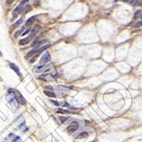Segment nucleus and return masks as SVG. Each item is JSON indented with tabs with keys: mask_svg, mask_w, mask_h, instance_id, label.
I'll use <instances>...</instances> for the list:
<instances>
[{
	"mask_svg": "<svg viewBox=\"0 0 142 142\" xmlns=\"http://www.w3.org/2000/svg\"><path fill=\"white\" fill-rule=\"evenodd\" d=\"M29 31H30V29H27V30H26L23 33H22V36H24V35H26V34H27L28 32H29Z\"/></svg>",
	"mask_w": 142,
	"mask_h": 142,
	"instance_id": "obj_27",
	"label": "nucleus"
},
{
	"mask_svg": "<svg viewBox=\"0 0 142 142\" xmlns=\"http://www.w3.org/2000/svg\"><path fill=\"white\" fill-rule=\"evenodd\" d=\"M124 2L132 4L133 6H142V0H122Z\"/></svg>",
	"mask_w": 142,
	"mask_h": 142,
	"instance_id": "obj_7",
	"label": "nucleus"
},
{
	"mask_svg": "<svg viewBox=\"0 0 142 142\" xmlns=\"http://www.w3.org/2000/svg\"><path fill=\"white\" fill-rule=\"evenodd\" d=\"M14 97H15V99L17 100V103H19L21 104H25L26 103L25 98L21 95V93H19V92L17 90H14Z\"/></svg>",
	"mask_w": 142,
	"mask_h": 142,
	"instance_id": "obj_4",
	"label": "nucleus"
},
{
	"mask_svg": "<svg viewBox=\"0 0 142 142\" xmlns=\"http://www.w3.org/2000/svg\"><path fill=\"white\" fill-rule=\"evenodd\" d=\"M39 79L43 80L45 81H53L54 78L50 74H46V75H43L41 76V77H39Z\"/></svg>",
	"mask_w": 142,
	"mask_h": 142,
	"instance_id": "obj_8",
	"label": "nucleus"
},
{
	"mask_svg": "<svg viewBox=\"0 0 142 142\" xmlns=\"http://www.w3.org/2000/svg\"><path fill=\"white\" fill-rule=\"evenodd\" d=\"M9 67L18 75H20L21 74H20V70H19V67L17 66V65H15L14 63H9Z\"/></svg>",
	"mask_w": 142,
	"mask_h": 142,
	"instance_id": "obj_9",
	"label": "nucleus"
},
{
	"mask_svg": "<svg viewBox=\"0 0 142 142\" xmlns=\"http://www.w3.org/2000/svg\"><path fill=\"white\" fill-rule=\"evenodd\" d=\"M40 30H41V27H40L39 26H36L34 28L31 30V33L28 35V37H26V39L28 40V42H30V41H31L33 38H34V37H36V36L37 33H38V32L40 31Z\"/></svg>",
	"mask_w": 142,
	"mask_h": 142,
	"instance_id": "obj_3",
	"label": "nucleus"
},
{
	"mask_svg": "<svg viewBox=\"0 0 142 142\" xmlns=\"http://www.w3.org/2000/svg\"><path fill=\"white\" fill-rule=\"evenodd\" d=\"M38 56H37V55H36L35 56H33L31 59V60H30V63H34L36 60H37V58H38Z\"/></svg>",
	"mask_w": 142,
	"mask_h": 142,
	"instance_id": "obj_21",
	"label": "nucleus"
},
{
	"mask_svg": "<svg viewBox=\"0 0 142 142\" xmlns=\"http://www.w3.org/2000/svg\"><path fill=\"white\" fill-rule=\"evenodd\" d=\"M14 0H6V2H7V4H12V3L14 2Z\"/></svg>",
	"mask_w": 142,
	"mask_h": 142,
	"instance_id": "obj_26",
	"label": "nucleus"
},
{
	"mask_svg": "<svg viewBox=\"0 0 142 142\" xmlns=\"http://www.w3.org/2000/svg\"><path fill=\"white\" fill-rule=\"evenodd\" d=\"M88 137V134L86 132H84L80 133L77 137H76V139H87Z\"/></svg>",
	"mask_w": 142,
	"mask_h": 142,
	"instance_id": "obj_12",
	"label": "nucleus"
},
{
	"mask_svg": "<svg viewBox=\"0 0 142 142\" xmlns=\"http://www.w3.org/2000/svg\"><path fill=\"white\" fill-rule=\"evenodd\" d=\"M50 58H51L50 54L48 51H47L43 55V56L41 57V58L39 61V63L40 64H45V63H46L48 61L50 60Z\"/></svg>",
	"mask_w": 142,
	"mask_h": 142,
	"instance_id": "obj_5",
	"label": "nucleus"
},
{
	"mask_svg": "<svg viewBox=\"0 0 142 142\" xmlns=\"http://www.w3.org/2000/svg\"><path fill=\"white\" fill-rule=\"evenodd\" d=\"M78 128H79V123L77 122H73L67 126L66 131L69 134H73L78 129Z\"/></svg>",
	"mask_w": 142,
	"mask_h": 142,
	"instance_id": "obj_2",
	"label": "nucleus"
},
{
	"mask_svg": "<svg viewBox=\"0 0 142 142\" xmlns=\"http://www.w3.org/2000/svg\"><path fill=\"white\" fill-rule=\"evenodd\" d=\"M28 1L29 0H24V1H22L21 2V4L16 7V9H14V10L12 12V15H13L14 18H17L21 13H22V11H23V9H24L23 5L25 4V3L28 2Z\"/></svg>",
	"mask_w": 142,
	"mask_h": 142,
	"instance_id": "obj_1",
	"label": "nucleus"
},
{
	"mask_svg": "<svg viewBox=\"0 0 142 142\" xmlns=\"http://www.w3.org/2000/svg\"><path fill=\"white\" fill-rule=\"evenodd\" d=\"M22 22H23V19L21 18V19H19V20H18V21H17V22L14 24V26L15 27H18V26H20V24H21Z\"/></svg>",
	"mask_w": 142,
	"mask_h": 142,
	"instance_id": "obj_20",
	"label": "nucleus"
},
{
	"mask_svg": "<svg viewBox=\"0 0 142 142\" xmlns=\"http://www.w3.org/2000/svg\"><path fill=\"white\" fill-rule=\"evenodd\" d=\"M44 93L47 95V96L50 97H56L55 93L53 92H50V91H47V90H44Z\"/></svg>",
	"mask_w": 142,
	"mask_h": 142,
	"instance_id": "obj_16",
	"label": "nucleus"
},
{
	"mask_svg": "<svg viewBox=\"0 0 142 142\" xmlns=\"http://www.w3.org/2000/svg\"><path fill=\"white\" fill-rule=\"evenodd\" d=\"M38 47H36L34 48H33L31 50H30L29 52H28V53H27V55L25 56V58L26 59H28V58H29L30 57H31V56H33L34 54H36V53H37V50H38Z\"/></svg>",
	"mask_w": 142,
	"mask_h": 142,
	"instance_id": "obj_10",
	"label": "nucleus"
},
{
	"mask_svg": "<svg viewBox=\"0 0 142 142\" xmlns=\"http://www.w3.org/2000/svg\"><path fill=\"white\" fill-rule=\"evenodd\" d=\"M1 56V52L0 51V56Z\"/></svg>",
	"mask_w": 142,
	"mask_h": 142,
	"instance_id": "obj_28",
	"label": "nucleus"
},
{
	"mask_svg": "<svg viewBox=\"0 0 142 142\" xmlns=\"http://www.w3.org/2000/svg\"><path fill=\"white\" fill-rule=\"evenodd\" d=\"M50 102L53 103V104H54L56 106H59V103L57 102V101H56V100H50Z\"/></svg>",
	"mask_w": 142,
	"mask_h": 142,
	"instance_id": "obj_25",
	"label": "nucleus"
},
{
	"mask_svg": "<svg viewBox=\"0 0 142 142\" xmlns=\"http://www.w3.org/2000/svg\"><path fill=\"white\" fill-rule=\"evenodd\" d=\"M141 18H142V15H141Z\"/></svg>",
	"mask_w": 142,
	"mask_h": 142,
	"instance_id": "obj_29",
	"label": "nucleus"
},
{
	"mask_svg": "<svg viewBox=\"0 0 142 142\" xmlns=\"http://www.w3.org/2000/svg\"><path fill=\"white\" fill-rule=\"evenodd\" d=\"M24 27H23V28H21V29H20V30L17 31L15 32V33H14V38H18L19 36L21 34V32L24 31Z\"/></svg>",
	"mask_w": 142,
	"mask_h": 142,
	"instance_id": "obj_17",
	"label": "nucleus"
},
{
	"mask_svg": "<svg viewBox=\"0 0 142 142\" xmlns=\"http://www.w3.org/2000/svg\"><path fill=\"white\" fill-rule=\"evenodd\" d=\"M49 67H50V65H48V64L43 65V66H39L36 67L34 69V71H35V73H40L46 71L47 69Z\"/></svg>",
	"mask_w": 142,
	"mask_h": 142,
	"instance_id": "obj_6",
	"label": "nucleus"
},
{
	"mask_svg": "<svg viewBox=\"0 0 142 142\" xmlns=\"http://www.w3.org/2000/svg\"><path fill=\"white\" fill-rule=\"evenodd\" d=\"M50 47V44H48V45H45V46H41V47L38 48V50H37V53H36V55L38 56L41 53H42L43 51L46 50L47 48H48Z\"/></svg>",
	"mask_w": 142,
	"mask_h": 142,
	"instance_id": "obj_11",
	"label": "nucleus"
},
{
	"mask_svg": "<svg viewBox=\"0 0 142 142\" xmlns=\"http://www.w3.org/2000/svg\"><path fill=\"white\" fill-rule=\"evenodd\" d=\"M68 117H62V116H60L59 117H58V119H59V120L60 121V122L61 123H64V122H66V121L67 119H68Z\"/></svg>",
	"mask_w": 142,
	"mask_h": 142,
	"instance_id": "obj_19",
	"label": "nucleus"
},
{
	"mask_svg": "<svg viewBox=\"0 0 142 142\" xmlns=\"http://www.w3.org/2000/svg\"><path fill=\"white\" fill-rule=\"evenodd\" d=\"M35 20H36V17H30V18L26 21V26H31V25L33 24V22L35 21Z\"/></svg>",
	"mask_w": 142,
	"mask_h": 142,
	"instance_id": "obj_13",
	"label": "nucleus"
},
{
	"mask_svg": "<svg viewBox=\"0 0 142 142\" xmlns=\"http://www.w3.org/2000/svg\"><path fill=\"white\" fill-rule=\"evenodd\" d=\"M32 10V7L31 6V5H26V7H24V9H23V11H22V14H27L28 13L29 11H31Z\"/></svg>",
	"mask_w": 142,
	"mask_h": 142,
	"instance_id": "obj_14",
	"label": "nucleus"
},
{
	"mask_svg": "<svg viewBox=\"0 0 142 142\" xmlns=\"http://www.w3.org/2000/svg\"><path fill=\"white\" fill-rule=\"evenodd\" d=\"M139 14H140V11H137L136 12H135L134 15V19H137V17H139Z\"/></svg>",
	"mask_w": 142,
	"mask_h": 142,
	"instance_id": "obj_23",
	"label": "nucleus"
},
{
	"mask_svg": "<svg viewBox=\"0 0 142 142\" xmlns=\"http://www.w3.org/2000/svg\"><path fill=\"white\" fill-rule=\"evenodd\" d=\"M28 43H29V42L27 41L26 38H23V39H21V40L19 41V44H20V45H22V46H23V45H26V44H27Z\"/></svg>",
	"mask_w": 142,
	"mask_h": 142,
	"instance_id": "obj_18",
	"label": "nucleus"
},
{
	"mask_svg": "<svg viewBox=\"0 0 142 142\" xmlns=\"http://www.w3.org/2000/svg\"><path fill=\"white\" fill-rule=\"evenodd\" d=\"M57 113H60V114H70L73 112H70V111H68V110H66V109H59L58 111H57Z\"/></svg>",
	"mask_w": 142,
	"mask_h": 142,
	"instance_id": "obj_15",
	"label": "nucleus"
},
{
	"mask_svg": "<svg viewBox=\"0 0 142 142\" xmlns=\"http://www.w3.org/2000/svg\"><path fill=\"white\" fill-rule=\"evenodd\" d=\"M141 26H142V21L138 22V23L136 24V25H135V27H136V28H139V27H141Z\"/></svg>",
	"mask_w": 142,
	"mask_h": 142,
	"instance_id": "obj_24",
	"label": "nucleus"
},
{
	"mask_svg": "<svg viewBox=\"0 0 142 142\" xmlns=\"http://www.w3.org/2000/svg\"><path fill=\"white\" fill-rule=\"evenodd\" d=\"M21 142V139L19 137V136H15V139L13 140V142Z\"/></svg>",
	"mask_w": 142,
	"mask_h": 142,
	"instance_id": "obj_22",
	"label": "nucleus"
}]
</instances>
